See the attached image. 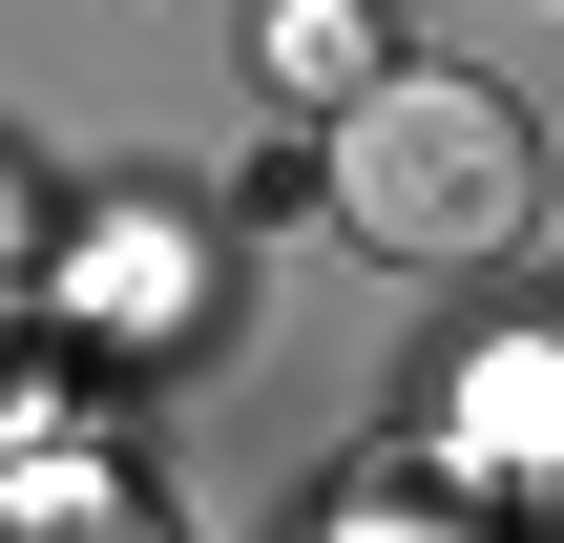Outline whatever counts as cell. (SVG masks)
<instances>
[{"instance_id": "cell-2", "label": "cell", "mask_w": 564, "mask_h": 543, "mask_svg": "<svg viewBox=\"0 0 564 543\" xmlns=\"http://www.w3.org/2000/svg\"><path fill=\"white\" fill-rule=\"evenodd\" d=\"M251 63H272V105H356V84L398 63V21H377V0H272Z\"/></svg>"}, {"instance_id": "cell-3", "label": "cell", "mask_w": 564, "mask_h": 543, "mask_svg": "<svg viewBox=\"0 0 564 543\" xmlns=\"http://www.w3.org/2000/svg\"><path fill=\"white\" fill-rule=\"evenodd\" d=\"M460 439H481V460H564V377H481Z\"/></svg>"}, {"instance_id": "cell-1", "label": "cell", "mask_w": 564, "mask_h": 543, "mask_svg": "<svg viewBox=\"0 0 564 543\" xmlns=\"http://www.w3.org/2000/svg\"><path fill=\"white\" fill-rule=\"evenodd\" d=\"M523 209H544V126L481 63H377L335 105V230L377 272H502Z\"/></svg>"}]
</instances>
